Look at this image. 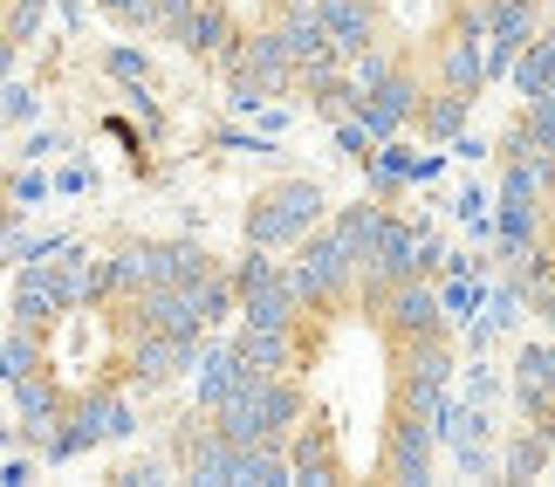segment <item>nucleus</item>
<instances>
[{"label": "nucleus", "instance_id": "39448f33", "mask_svg": "<svg viewBox=\"0 0 555 487\" xmlns=\"http://www.w3.org/2000/svg\"><path fill=\"white\" fill-rule=\"evenodd\" d=\"M507 247H515V282L555 330V103L542 111L535 138L515 144L507 165Z\"/></svg>", "mask_w": 555, "mask_h": 487}, {"label": "nucleus", "instance_id": "f03ea898", "mask_svg": "<svg viewBox=\"0 0 555 487\" xmlns=\"http://www.w3.org/2000/svg\"><path fill=\"white\" fill-rule=\"evenodd\" d=\"M206 261V254H199ZM192 254H62L35 268L8 330V377L28 433L76 447L103 433L152 377L185 357L192 330H206V295Z\"/></svg>", "mask_w": 555, "mask_h": 487}, {"label": "nucleus", "instance_id": "f257e3e1", "mask_svg": "<svg viewBox=\"0 0 555 487\" xmlns=\"http://www.w3.org/2000/svg\"><path fill=\"white\" fill-rule=\"evenodd\" d=\"M453 336L425 274L364 220H336L247 330L254 426L288 480H425Z\"/></svg>", "mask_w": 555, "mask_h": 487}, {"label": "nucleus", "instance_id": "20e7f679", "mask_svg": "<svg viewBox=\"0 0 555 487\" xmlns=\"http://www.w3.org/2000/svg\"><path fill=\"white\" fill-rule=\"evenodd\" d=\"M117 14H131L138 28H158L185 55L247 76H268L288 49H302V35H315L309 0H124Z\"/></svg>", "mask_w": 555, "mask_h": 487}, {"label": "nucleus", "instance_id": "7ed1b4c3", "mask_svg": "<svg viewBox=\"0 0 555 487\" xmlns=\"http://www.w3.org/2000/svg\"><path fill=\"white\" fill-rule=\"evenodd\" d=\"M309 21L377 124L453 138L487 82L501 0H309Z\"/></svg>", "mask_w": 555, "mask_h": 487}]
</instances>
